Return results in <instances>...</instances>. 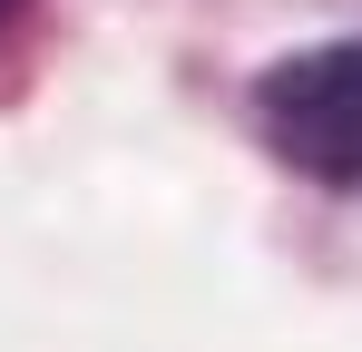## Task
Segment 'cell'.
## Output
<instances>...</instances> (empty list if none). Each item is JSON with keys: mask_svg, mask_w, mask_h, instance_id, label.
<instances>
[{"mask_svg": "<svg viewBox=\"0 0 362 352\" xmlns=\"http://www.w3.org/2000/svg\"><path fill=\"white\" fill-rule=\"evenodd\" d=\"M10 10H20V0H0V20H10Z\"/></svg>", "mask_w": 362, "mask_h": 352, "instance_id": "obj_2", "label": "cell"}, {"mask_svg": "<svg viewBox=\"0 0 362 352\" xmlns=\"http://www.w3.org/2000/svg\"><path fill=\"white\" fill-rule=\"evenodd\" d=\"M255 127L264 147L313 186H362V30L284 49L255 78Z\"/></svg>", "mask_w": 362, "mask_h": 352, "instance_id": "obj_1", "label": "cell"}]
</instances>
